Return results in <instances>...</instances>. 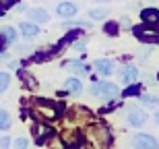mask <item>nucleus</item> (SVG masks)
<instances>
[{
    "instance_id": "f257e3e1",
    "label": "nucleus",
    "mask_w": 159,
    "mask_h": 149,
    "mask_svg": "<svg viewBox=\"0 0 159 149\" xmlns=\"http://www.w3.org/2000/svg\"><path fill=\"white\" fill-rule=\"evenodd\" d=\"M134 33H136L139 40H143V42H159V29H157V25H151V27H149V25L145 23V27H136Z\"/></svg>"
},
{
    "instance_id": "f03ea898",
    "label": "nucleus",
    "mask_w": 159,
    "mask_h": 149,
    "mask_svg": "<svg viewBox=\"0 0 159 149\" xmlns=\"http://www.w3.org/2000/svg\"><path fill=\"white\" fill-rule=\"evenodd\" d=\"M118 93V87L112 83H97L95 87H91V95L95 97H114Z\"/></svg>"
},
{
    "instance_id": "7ed1b4c3",
    "label": "nucleus",
    "mask_w": 159,
    "mask_h": 149,
    "mask_svg": "<svg viewBox=\"0 0 159 149\" xmlns=\"http://www.w3.org/2000/svg\"><path fill=\"white\" fill-rule=\"evenodd\" d=\"M128 122L132 126H143L145 122H147V112L141 110V108H132V110L128 112Z\"/></svg>"
},
{
    "instance_id": "20e7f679",
    "label": "nucleus",
    "mask_w": 159,
    "mask_h": 149,
    "mask_svg": "<svg viewBox=\"0 0 159 149\" xmlns=\"http://www.w3.org/2000/svg\"><path fill=\"white\" fill-rule=\"evenodd\" d=\"M132 145L134 147H157V139L151 137V135H134L132 139Z\"/></svg>"
},
{
    "instance_id": "39448f33",
    "label": "nucleus",
    "mask_w": 159,
    "mask_h": 149,
    "mask_svg": "<svg viewBox=\"0 0 159 149\" xmlns=\"http://www.w3.org/2000/svg\"><path fill=\"white\" fill-rule=\"evenodd\" d=\"M141 19L147 25H159V11L157 8H145V11H141Z\"/></svg>"
},
{
    "instance_id": "423d86ee",
    "label": "nucleus",
    "mask_w": 159,
    "mask_h": 149,
    "mask_svg": "<svg viewBox=\"0 0 159 149\" xmlns=\"http://www.w3.org/2000/svg\"><path fill=\"white\" fill-rule=\"evenodd\" d=\"M120 79H122L124 83H132L139 79V71H136V66H126L122 72H120Z\"/></svg>"
},
{
    "instance_id": "0eeeda50",
    "label": "nucleus",
    "mask_w": 159,
    "mask_h": 149,
    "mask_svg": "<svg viewBox=\"0 0 159 149\" xmlns=\"http://www.w3.org/2000/svg\"><path fill=\"white\" fill-rule=\"evenodd\" d=\"M56 12H58L60 17H72V15L77 12V4H72V2H62V4H58Z\"/></svg>"
},
{
    "instance_id": "6e6552de",
    "label": "nucleus",
    "mask_w": 159,
    "mask_h": 149,
    "mask_svg": "<svg viewBox=\"0 0 159 149\" xmlns=\"http://www.w3.org/2000/svg\"><path fill=\"white\" fill-rule=\"evenodd\" d=\"M95 68H97L101 75H112L114 72V62L112 60H97V62H95Z\"/></svg>"
},
{
    "instance_id": "1a4fd4ad",
    "label": "nucleus",
    "mask_w": 159,
    "mask_h": 149,
    "mask_svg": "<svg viewBox=\"0 0 159 149\" xmlns=\"http://www.w3.org/2000/svg\"><path fill=\"white\" fill-rule=\"evenodd\" d=\"M64 87H66V91H68V93H75V95H79V93L83 91V85H81V81H79V79H68V81L64 83Z\"/></svg>"
},
{
    "instance_id": "9d476101",
    "label": "nucleus",
    "mask_w": 159,
    "mask_h": 149,
    "mask_svg": "<svg viewBox=\"0 0 159 149\" xmlns=\"http://www.w3.org/2000/svg\"><path fill=\"white\" fill-rule=\"evenodd\" d=\"M64 68H68V71L70 72H75V75H85V72H87V66L83 64V62H66L64 64Z\"/></svg>"
},
{
    "instance_id": "9b49d317",
    "label": "nucleus",
    "mask_w": 159,
    "mask_h": 149,
    "mask_svg": "<svg viewBox=\"0 0 159 149\" xmlns=\"http://www.w3.org/2000/svg\"><path fill=\"white\" fill-rule=\"evenodd\" d=\"M29 17L35 21V23H46L48 21V12L43 11V8H33V11L29 12Z\"/></svg>"
},
{
    "instance_id": "f8f14e48",
    "label": "nucleus",
    "mask_w": 159,
    "mask_h": 149,
    "mask_svg": "<svg viewBox=\"0 0 159 149\" xmlns=\"http://www.w3.org/2000/svg\"><path fill=\"white\" fill-rule=\"evenodd\" d=\"M21 31H23V35L33 37V35H37V33H39V27H37V25H33V23H21Z\"/></svg>"
},
{
    "instance_id": "ddd939ff",
    "label": "nucleus",
    "mask_w": 159,
    "mask_h": 149,
    "mask_svg": "<svg viewBox=\"0 0 159 149\" xmlns=\"http://www.w3.org/2000/svg\"><path fill=\"white\" fill-rule=\"evenodd\" d=\"M11 126V116L6 110H0V131H6Z\"/></svg>"
},
{
    "instance_id": "4468645a",
    "label": "nucleus",
    "mask_w": 159,
    "mask_h": 149,
    "mask_svg": "<svg viewBox=\"0 0 159 149\" xmlns=\"http://www.w3.org/2000/svg\"><path fill=\"white\" fill-rule=\"evenodd\" d=\"M141 101L147 108H157L159 106V97H155V95H141Z\"/></svg>"
},
{
    "instance_id": "2eb2a0df",
    "label": "nucleus",
    "mask_w": 159,
    "mask_h": 149,
    "mask_svg": "<svg viewBox=\"0 0 159 149\" xmlns=\"http://www.w3.org/2000/svg\"><path fill=\"white\" fill-rule=\"evenodd\" d=\"M0 33L4 35L6 42H15V40H17V31L12 29V27H2V31H0Z\"/></svg>"
},
{
    "instance_id": "dca6fc26",
    "label": "nucleus",
    "mask_w": 159,
    "mask_h": 149,
    "mask_svg": "<svg viewBox=\"0 0 159 149\" xmlns=\"http://www.w3.org/2000/svg\"><path fill=\"white\" fill-rule=\"evenodd\" d=\"M35 135H37V137H50V135H54V131H52V128H48V126H43V124H37L35 126Z\"/></svg>"
},
{
    "instance_id": "f3484780",
    "label": "nucleus",
    "mask_w": 159,
    "mask_h": 149,
    "mask_svg": "<svg viewBox=\"0 0 159 149\" xmlns=\"http://www.w3.org/2000/svg\"><path fill=\"white\" fill-rule=\"evenodd\" d=\"M89 17L91 19H106L107 17V8H93V11L89 12Z\"/></svg>"
},
{
    "instance_id": "a211bd4d",
    "label": "nucleus",
    "mask_w": 159,
    "mask_h": 149,
    "mask_svg": "<svg viewBox=\"0 0 159 149\" xmlns=\"http://www.w3.org/2000/svg\"><path fill=\"white\" fill-rule=\"evenodd\" d=\"M8 81H11V77H8V72H0V93L8 87Z\"/></svg>"
},
{
    "instance_id": "6ab92c4d",
    "label": "nucleus",
    "mask_w": 159,
    "mask_h": 149,
    "mask_svg": "<svg viewBox=\"0 0 159 149\" xmlns=\"http://www.w3.org/2000/svg\"><path fill=\"white\" fill-rule=\"evenodd\" d=\"M103 31L110 33V35H116V33H118V25H116V23H107L106 27H103Z\"/></svg>"
},
{
    "instance_id": "aec40b11",
    "label": "nucleus",
    "mask_w": 159,
    "mask_h": 149,
    "mask_svg": "<svg viewBox=\"0 0 159 149\" xmlns=\"http://www.w3.org/2000/svg\"><path fill=\"white\" fill-rule=\"evenodd\" d=\"M139 91H141V87H139V85H132V87H130V89H126V91H124V97L136 95V93H139Z\"/></svg>"
},
{
    "instance_id": "412c9836",
    "label": "nucleus",
    "mask_w": 159,
    "mask_h": 149,
    "mask_svg": "<svg viewBox=\"0 0 159 149\" xmlns=\"http://www.w3.org/2000/svg\"><path fill=\"white\" fill-rule=\"evenodd\" d=\"M31 50H33V48H31L29 44H21V46H17V52L19 54H29Z\"/></svg>"
},
{
    "instance_id": "4be33fe9",
    "label": "nucleus",
    "mask_w": 159,
    "mask_h": 149,
    "mask_svg": "<svg viewBox=\"0 0 159 149\" xmlns=\"http://www.w3.org/2000/svg\"><path fill=\"white\" fill-rule=\"evenodd\" d=\"M149 54H151V48H145L141 54H139V56H141V60H147V58H149Z\"/></svg>"
},
{
    "instance_id": "5701e85b",
    "label": "nucleus",
    "mask_w": 159,
    "mask_h": 149,
    "mask_svg": "<svg viewBox=\"0 0 159 149\" xmlns=\"http://www.w3.org/2000/svg\"><path fill=\"white\" fill-rule=\"evenodd\" d=\"M4 48H6V40H4V35L0 33V54L4 52Z\"/></svg>"
},
{
    "instance_id": "b1692460",
    "label": "nucleus",
    "mask_w": 159,
    "mask_h": 149,
    "mask_svg": "<svg viewBox=\"0 0 159 149\" xmlns=\"http://www.w3.org/2000/svg\"><path fill=\"white\" fill-rule=\"evenodd\" d=\"M120 25H122V27H124V29H130V21H128V19H120Z\"/></svg>"
},
{
    "instance_id": "393cba45",
    "label": "nucleus",
    "mask_w": 159,
    "mask_h": 149,
    "mask_svg": "<svg viewBox=\"0 0 159 149\" xmlns=\"http://www.w3.org/2000/svg\"><path fill=\"white\" fill-rule=\"evenodd\" d=\"M75 48H77V50H83V48H85V40H79V42L75 44Z\"/></svg>"
},
{
    "instance_id": "a878e982",
    "label": "nucleus",
    "mask_w": 159,
    "mask_h": 149,
    "mask_svg": "<svg viewBox=\"0 0 159 149\" xmlns=\"http://www.w3.org/2000/svg\"><path fill=\"white\" fill-rule=\"evenodd\" d=\"M15 145H17V147H27V141H25V139H19Z\"/></svg>"
},
{
    "instance_id": "bb28decb",
    "label": "nucleus",
    "mask_w": 159,
    "mask_h": 149,
    "mask_svg": "<svg viewBox=\"0 0 159 149\" xmlns=\"http://www.w3.org/2000/svg\"><path fill=\"white\" fill-rule=\"evenodd\" d=\"M8 145H11V141H8V139H2V141H0V147H8Z\"/></svg>"
},
{
    "instance_id": "cd10ccee",
    "label": "nucleus",
    "mask_w": 159,
    "mask_h": 149,
    "mask_svg": "<svg viewBox=\"0 0 159 149\" xmlns=\"http://www.w3.org/2000/svg\"><path fill=\"white\" fill-rule=\"evenodd\" d=\"M155 122H157V124H159V112L155 114Z\"/></svg>"
}]
</instances>
